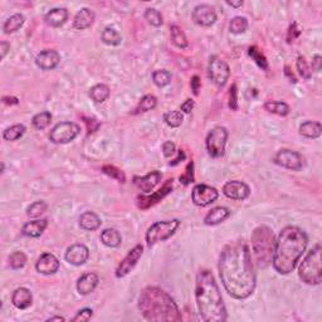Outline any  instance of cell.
<instances>
[{
	"instance_id": "obj_1",
	"label": "cell",
	"mask_w": 322,
	"mask_h": 322,
	"mask_svg": "<svg viewBox=\"0 0 322 322\" xmlns=\"http://www.w3.org/2000/svg\"><path fill=\"white\" fill-rule=\"evenodd\" d=\"M219 276L224 288L236 300H247L255 289V273L249 247L243 241L232 242L219 257Z\"/></svg>"
},
{
	"instance_id": "obj_2",
	"label": "cell",
	"mask_w": 322,
	"mask_h": 322,
	"mask_svg": "<svg viewBox=\"0 0 322 322\" xmlns=\"http://www.w3.org/2000/svg\"><path fill=\"white\" fill-rule=\"evenodd\" d=\"M308 244V237L303 229L296 226L284 227L274 244L272 265L278 274H289L302 258Z\"/></svg>"
},
{
	"instance_id": "obj_3",
	"label": "cell",
	"mask_w": 322,
	"mask_h": 322,
	"mask_svg": "<svg viewBox=\"0 0 322 322\" xmlns=\"http://www.w3.org/2000/svg\"><path fill=\"white\" fill-rule=\"evenodd\" d=\"M195 301L198 312L205 322H224L228 320L226 305L223 302L214 276L209 269H202L197 274Z\"/></svg>"
},
{
	"instance_id": "obj_4",
	"label": "cell",
	"mask_w": 322,
	"mask_h": 322,
	"mask_svg": "<svg viewBox=\"0 0 322 322\" xmlns=\"http://www.w3.org/2000/svg\"><path fill=\"white\" fill-rule=\"evenodd\" d=\"M139 310L144 318L154 322H179L180 310L171 296L159 287H146L139 297Z\"/></svg>"
},
{
	"instance_id": "obj_5",
	"label": "cell",
	"mask_w": 322,
	"mask_h": 322,
	"mask_svg": "<svg viewBox=\"0 0 322 322\" xmlns=\"http://www.w3.org/2000/svg\"><path fill=\"white\" fill-rule=\"evenodd\" d=\"M252 249L254 254L255 263L258 268L266 269L269 267L273 258L274 250V234L273 231L267 226H260L252 232Z\"/></svg>"
},
{
	"instance_id": "obj_6",
	"label": "cell",
	"mask_w": 322,
	"mask_h": 322,
	"mask_svg": "<svg viewBox=\"0 0 322 322\" xmlns=\"http://www.w3.org/2000/svg\"><path fill=\"white\" fill-rule=\"evenodd\" d=\"M321 245L316 244L298 268V276L301 281L310 286H317L322 281V266H321Z\"/></svg>"
},
{
	"instance_id": "obj_7",
	"label": "cell",
	"mask_w": 322,
	"mask_h": 322,
	"mask_svg": "<svg viewBox=\"0 0 322 322\" xmlns=\"http://www.w3.org/2000/svg\"><path fill=\"white\" fill-rule=\"evenodd\" d=\"M179 227H180V220L179 219L156 221V223L151 224L150 228L147 229L146 236H145L147 247L151 248L157 243L168 241L169 238H171L175 234Z\"/></svg>"
},
{
	"instance_id": "obj_8",
	"label": "cell",
	"mask_w": 322,
	"mask_h": 322,
	"mask_svg": "<svg viewBox=\"0 0 322 322\" xmlns=\"http://www.w3.org/2000/svg\"><path fill=\"white\" fill-rule=\"evenodd\" d=\"M227 140H228V130L221 126H215L214 128L209 131L205 146H207L208 154L212 157H221L226 151Z\"/></svg>"
},
{
	"instance_id": "obj_9",
	"label": "cell",
	"mask_w": 322,
	"mask_h": 322,
	"mask_svg": "<svg viewBox=\"0 0 322 322\" xmlns=\"http://www.w3.org/2000/svg\"><path fill=\"white\" fill-rule=\"evenodd\" d=\"M81 134L80 125L75 122H66L57 123L53 128H52L51 134H49V140L53 144H70L71 141L76 139L78 135Z\"/></svg>"
},
{
	"instance_id": "obj_10",
	"label": "cell",
	"mask_w": 322,
	"mask_h": 322,
	"mask_svg": "<svg viewBox=\"0 0 322 322\" xmlns=\"http://www.w3.org/2000/svg\"><path fill=\"white\" fill-rule=\"evenodd\" d=\"M274 164L282 166L284 169H288L292 171L302 170L305 165V157L300 152L294 151L289 149H282L274 156Z\"/></svg>"
},
{
	"instance_id": "obj_11",
	"label": "cell",
	"mask_w": 322,
	"mask_h": 322,
	"mask_svg": "<svg viewBox=\"0 0 322 322\" xmlns=\"http://www.w3.org/2000/svg\"><path fill=\"white\" fill-rule=\"evenodd\" d=\"M209 77L216 86L224 87L231 77V68L221 58L212 55L209 59Z\"/></svg>"
},
{
	"instance_id": "obj_12",
	"label": "cell",
	"mask_w": 322,
	"mask_h": 322,
	"mask_svg": "<svg viewBox=\"0 0 322 322\" xmlns=\"http://www.w3.org/2000/svg\"><path fill=\"white\" fill-rule=\"evenodd\" d=\"M219 198V191L215 188L205 184H198L191 191V200L197 207H208Z\"/></svg>"
},
{
	"instance_id": "obj_13",
	"label": "cell",
	"mask_w": 322,
	"mask_h": 322,
	"mask_svg": "<svg viewBox=\"0 0 322 322\" xmlns=\"http://www.w3.org/2000/svg\"><path fill=\"white\" fill-rule=\"evenodd\" d=\"M173 184H174V179H169V180H166V183L164 184L163 188L157 190V191H155L154 194L151 195L146 194V195H140V197H137V207H139L141 210H146L149 209V208L154 207L155 204H157V203L161 202L166 195H169L171 191H173Z\"/></svg>"
},
{
	"instance_id": "obj_14",
	"label": "cell",
	"mask_w": 322,
	"mask_h": 322,
	"mask_svg": "<svg viewBox=\"0 0 322 322\" xmlns=\"http://www.w3.org/2000/svg\"><path fill=\"white\" fill-rule=\"evenodd\" d=\"M142 254H144V247H142L141 244L135 245L133 249L127 253V255L121 261L118 267L116 268V277H117V278H123V277L127 276V274L136 267V265L139 263Z\"/></svg>"
},
{
	"instance_id": "obj_15",
	"label": "cell",
	"mask_w": 322,
	"mask_h": 322,
	"mask_svg": "<svg viewBox=\"0 0 322 322\" xmlns=\"http://www.w3.org/2000/svg\"><path fill=\"white\" fill-rule=\"evenodd\" d=\"M191 19L200 27H210L216 22L215 9L208 4L197 5L191 13Z\"/></svg>"
},
{
	"instance_id": "obj_16",
	"label": "cell",
	"mask_w": 322,
	"mask_h": 322,
	"mask_svg": "<svg viewBox=\"0 0 322 322\" xmlns=\"http://www.w3.org/2000/svg\"><path fill=\"white\" fill-rule=\"evenodd\" d=\"M223 194L232 200H245L250 195V189L243 181L231 180L224 184Z\"/></svg>"
},
{
	"instance_id": "obj_17",
	"label": "cell",
	"mask_w": 322,
	"mask_h": 322,
	"mask_svg": "<svg viewBox=\"0 0 322 322\" xmlns=\"http://www.w3.org/2000/svg\"><path fill=\"white\" fill-rule=\"evenodd\" d=\"M89 257V249L84 244H73L68 247L67 252H66L65 258L70 265L78 266L84 265L88 261Z\"/></svg>"
},
{
	"instance_id": "obj_18",
	"label": "cell",
	"mask_w": 322,
	"mask_h": 322,
	"mask_svg": "<svg viewBox=\"0 0 322 322\" xmlns=\"http://www.w3.org/2000/svg\"><path fill=\"white\" fill-rule=\"evenodd\" d=\"M160 171H151L144 176H134V184L137 189L141 190L145 194H150L151 190L155 189V186L160 183L161 180Z\"/></svg>"
},
{
	"instance_id": "obj_19",
	"label": "cell",
	"mask_w": 322,
	"mask_h": 322,
	"mask_svg": "<svg viewBox=\"0 0 322 322\" xmlns=\"http://www.w3.org/2000/svg\"><path fill=\"white\" fill-rule=\"evenodd\" d=\"M60 55L57 51L53 49H47V51H42L41 53L36 57V63L41 70L43 71H52L59 65Z\"/></svg>"
},
{
	"instance_id": "obj_20",
	"label": "cell",
	"mask_w": 322,
	"mask_h": 322,
	"mask_svg": "<svg viewBox=\"0 0 322 322\" xmlns=\"http://www.w3.org/2000/svg\"><path fill=\"white\" fill-rule=\"evenodd\" d=\"M36 269L42 274H54L59 269V261L52 253H43L37 261Z\"/></svg>"
},
{
	"instance_id": "obj_21",
	"label": "cell",
	"mask_w": 322,
	"mask_h": 322,
	"mask_svg": "<svg viewBox=\"0 0 322 322\" xmlns=\"http://www.w3.org/2000/svg\"><path fill=\"white\" fill-rule=\"evenodd\" d=\"M99 276L93 273V272H87V273L82 274L77 281V286H76L78 294L82 296L91 295L96 289V287L99 286Z\"/></svg>"
},
{
	"instance_id": "obj_22",
	"label": "cell",
	"mask_w": 322,
	"mask_h": 322,
	"mask_svg": "<svg viewBox=\"0 0 322 322\" xmlns=\"http://www.w3.org/2000/svg\"><path fill=\"white\" fill-rule=\"evenodd\" d=\"M12 303L18 310H27L33 303V295L25 287H19L13 292Z\"/></svg>"
},
{
	"instance_id": "obj_23",
	"label": "cell",
	"mask_w": 322,
	"mask_h": 322,
	"mask_svg": "<svg viewBox=\"0 0 322 322\" xmlns=\"http://www.w3.org/2000/svg\"><path fill=\"white\" fill-rule=\"evenodd\" d=\"M68 20V10L66 8H53L44 17V22L52 28H59Z\"/></svg>"
},
{
	"instance_id": "obj_24",
	"label": "cell",
	"mask_w": 322,
	"mask_h": 322,
	"mask_svg": "<svg viewBox=\"0 0 322 322\" xmlns=\"http://www.w3.org/2000/svg\"><path fill=\"white\" fill-rule=\"evenodd\" d=\"M48 227V220L47 219H36L25 223L22 228L23 236L30 237V238H39L43 234Z\"/></svg>"
},
{
	"instance_id": "obj_25",
	"label": "cell",
	"mask_w": 322,
	"mask_h": 322,
	"mask_svg": "<svg viewBox=\"0 0 322 322\" xmlns=\"http://www.w3.org/2000/svg\"><path fill=\"white\" fill-rule=\"evenodd\" d=\"M94 12L91 10L89 8H82L80 12L75 15V19H73V28L77 29V30H84V29H88L93 24L94 22Z\"/></svg>"
},
{
	"instance_id": "obj_26",
	"label": "cell",
	"mask_w": 322,
	"mask_h": 322,
	"mask_svg": "<svg viewBox=\"0 0 322 322\" xmlns=\"http://www.w3.org/2000/svg\"><path fill=\"white\" fill-rule=\"evenodd\" d=\"M232 214L231 210L226 207H216L213 208L204 218V224L205 226H216V224H220L223 221H226Z\"/></svg>"
},
{
	"instance_id": "obj_27",
	"label": "cell",
	"mask_w": 322,
	"mask_h": 322,
	"mask_svg": "<svg viewBox=\"0 0 322 322\" xmlns=\"http://www.w3.org/2000/svg\"><path fill=\"white\" fill-rule=\"evenodd\" d=\"M102 220L96 213L93 212H84L83 214L80 216V227L83 231L87 232H93L101 227Z\"/></svg>"
},
{
	"instance_id": "obj_28",
	"label": "cell",
	"mask_w": 322,
	"mask_h": 322,
	"mask_svg": "<svg viewBox=\"0 0 322 322\" xmlns=\"http://www.w3.org/2000/svg\"><path fill=\"white\" fill-rule=\"evenodd\" d=\"M24 22V15L20 14V13H15V14L10 15V17L5 20L4 24H3V31H4V34L15 33V31H18L23 27Z\"/></svg>"
},
{
	"instance_id": "obj_29",
	"label": "cell",
	"mask_w": 322,
	"mask_h": 322,
	"mask_svg": "<svg viewBox=\"0 0 322 322\" xmlns=\"http://www.w3.org/2000/svg\"><path fill=\"white\" fill-rule=\"evenodd\" d=\"M300 134L307 139H318L322 134V126L316 121H306L300 126Z\"/></svg>"
},
{
	"instance_id": "obj_30",
	"label": "cell",
	"mask_w": 322,
	"mask_h": 322,
	"mask_svg": "<svg viewBox=\"0 0 322 322\" xmlns=\"http://www.w3.org/2000/svg\"><path fill=\"white\" fill-rule=\"evenodd\" d=\"M101 242L106 247L117 248L121 244V242H122V237H121L120 232L117 229L107 228L101 233Z\"/></svg>"
},
{
	"instance_id": "obj_31",
	"label": "cell",
	"mask_w": 322,
	"mask_h": 322,
	"mask_svg": "<svg viewBox=\"0 0 322 322\" xmlns=\"http://www.w3.org/2000/svg\"><path fill=\"white\" fill-rule=\"evenodd\" d=\"M110 87L105 83H99L94 84L93 87H91L89 89V97L92 99V101H94L96 104H102L110 97Z\"/></svg>"
},
{
	"instance_id": "obj_32",
	"label": "cell",
	"mask_w": 322,
	"mask_h": 322,
	"mask_svg": "<svg viewBox=\"0 0 322 322\" xmlns=\"http://www.w3.org/2000/svg\"><path fill=\"white\" fill-rule=\"evenodd\" d=\"M170 37H171V42L175 47L180 49H185L188 48L189 42L188 38H186L185 33L179 25H171L170 27Z\"/></svg>"
},
{
	"instance_id": "obj_33",
	"label": "cell",
	"mask_w": 322,
	"mask_h": 322,
	"mask_svg": "<svg viewBox=\"0 0 322 322\" xmlns=\"http://www.w3.org/2000/svg\"><path fill=\"white\" fill-rule=\"evenodd\" d=\"M157 105V99L152 94H145L144 97H141V100L139 101L137 106L135 107L133 111V115H139V113L149 112V111L154 110Z\"/></svg>"
},
{
	"instance_id": "obj_34",
	"label": "cell",
	"mask_w": 322,
	"mask_h": 322,
	"mask_svg": "<svg viewBox=\"0 0 322 322\" xmlns=\"http://www.w3.org/2000/svg\"><path fill=\"white\" fill-rule=\"evenodd\" d=\"M265 110L268 111L269 113L282 116V117H286L289 113L288 105H287L286 102L281 101H267L265 104Z\"/></svg>"
},
{
	"instance_id": "obj_35",
	"label": "cell",
	"mask_w": 322,
	"mask_h": 322,
	"mask_svg": "<svg viewBox=\"0 0 322 322\" xmlns=\"http://www.w3.org/2000/svg\"><path fill=\"white\" fill-rule=\"evenodd\" d=\"M101 39L105 44H107V46H112V47L120 46L121 42H122V38H121L120 33H118L115 28H111V27H107L104 29V31H102L101 34Z\"/></svg>"
},
{
	"instance_id": "obj_36",
	"label": "cell",
	"mask_w": 322,
	"mask_h": 322,
	"mask_svg": "<svg viewBox=\"0 0 322 322\" xmlns=\"http://www.w3.org/2000/svg\"><path fill=\"white\" fill-rule=\"evenodd\" d=\"M27 128L22 123H17V125H13L10 127H7L3 131V139L5 141H15V140L20 139L23 135L25 134Z\"/></svg>"
},
{
	"instance_id": "obj_37",
	"label": "cell",
	"mask_w": 322,
	"mask_h": 322,
	"mask_svg": "<svg viewBox=\"0 0 322 322\" xmlns=\"http://www.w3.org/2000/svg\"><path fill=\"white\" fill-rule=\"evenodd\" d=\"M52 121V113L48 112V111H43V112H39L37 115L33 116V120H31V123H33L34 127L37 130H44L49 126Z\"/></svg>"
},
{
	"instance_id": "obj_38",
	"label": "cell",
	"mask_w": 322,
	"mask_h": 322,
	"mask_svg": "<svg viewBox=\"0 0 322 322\" xmlns=\"http://www.w3.org/2000/svg\"><path fill=\"white\" fill-rule=\"evenodd\" d=\"M164 121H165V123L169 126V127H173V128L179 127V126H181V123H183L184 121L183 112L178 110L169 111V112L164 113Z\"/></svg>"
},
{
	"instance_id": "obj_39",
	"label": "cell",
	"mask_w": 322,
	"mask_h": 322,
	"mask_svg": "<svg viewBox=\"0 0 322 322\" xmlns=\"http://www.w3.org/2000/svg\"><path fill=\"white\" fill-rule=\"evenodd\" d=\"M248 54H249V57L254 60L255 65H257L258 67L262 68L263 71H268L267 58L265 57V54H263L262 52L257 48V47L255 46L249 47V48H248Z\"/></svg>"
},
{
	"instance_id": "obj_40",
	"label": "cell",
	"mask_w": 322,
	"mask_h": 322,
	"mask_svg": "<svg viewBox=\"0 0 322 322\" xmlns=\"http://www.w3.org/2000/svg\"><path fill=\"white\" fill-rule=\"evenodd\" d=\"M144 17H145V19L147 20V23H149V24H151L152 27L159 28L164 24L163 14H161L159 10L155 9V8H147L146 12H145V14H144Z\"/></svg>"
},
{
	"instance_id": "obj_41",
	"label": "cell",
	"mask_w": 322,
	"mask_h": 322,
	"mask_svg": "<svg viewBox=\"0 0 322 322\" xmlns=\"http://www.w3.org/2000/svg\"><path fill=\"white\" fill-rule=\"evenodd\" d=\"M47 209H48L47 203L43 202V200H38V202L33 203L27 208V215L30 219H37L41 215H43L47 212Z\"/></svg>"
},
{
	"instance_id": "obj_42",
	"label": "cell",
	"mask_w": 322,
	"mask_h": 322,
	"mask_svg": "<svg viewBox=\"0 0 322 322\" xmlns=\"http://www.w3.org/2000/svg\"><path fill=\"white\" fill-rule=\"evenodd\" d=\"M248 29V19L245 17H234L229 23V30L233 34H243Z\"/></svg>"
},
{
	"instance_id": "obj_43",
	"label": "cell",
	"mask_w": 322,
	"mask_h": 322,
	"mask_svg": "<svg viewBox=\"0 0 322 322\" xmlns=\"http://www.w3.org/2000/svg\"><path fill=\"white\" fill-rule=\"evenodd\" d=\"M102 173L106 174L107 176H110L111 179H115L118 183L125 184L126 183V175L121 169L116 168L113 165H104L102 166Z\"/></svg>"
},
{
	"instance_id": "obj_44",
	"label": "cell",
	"mask_w": 322,
	"mask_h": 322,
	"mask_svg": "<svg viewBox=\"0 0 322 322\" xmlns=\"http://www.w3.org/2000/svg\"><path fill=\"white\" fill-rule=\"evenodd\" d=\"M152 81L157 87H165L171 82V73L166 70H157L152 73Z\"/></svg>"
},
{
	"instance_id": "obj_45",
	"label": "cell",
	"mask_w": 322,
	"mask_h": 322,
	"mask_svg": "<svg viewBox=\"0 0 322 322\" xmlns=\"http://www.w3.org/2000/svg\"><path fill=\"white\" fill-rule=\"evenodd\" d=\"M27 263V255L24 254L20 250H17V252H13L12 254L9 255V266L13 269H20L23 268Z\"/></svg>"
},
{
	"instance_id": "obj_46",
	"label": "cell",
	"mask_w": 322,
	"mask_h": 322,
	"mask_svg": "<svg viewBox=\"0 0 322 322\" xmlns=\"http://www.w3.org/2000/svg\"><path fill=\"white\" fill-rule=\"evenodd\" d=\"M296 66H297V71H298V73H300L301 77L305 78V80H310L311 70H310V67H308L307 62H306V59L303 55H300V57L297 58V63H296Z\"/></svg>"
},
{
	"instance_id": "obj_47",
	"label": "cell",
	"mask_w": 322,
	"mask_h": 322,
	"mask_svg": "<svg viewBox=\"0 0 322 322\" xmlns=\"http://www.w3.org/2000/svg\"><path fill=\"white\" fill-rule=\"evenodd\" d=\"M228 106L232 111L238 110V88H237V84L233 83L229 88V102Z\"/></svg>"
},
{
	"instance_id": "obj_48",
	"label": "cell",
	"mask_w": 322,
	"mask_h": 322,
	"mask_svg": "<svg viewBox=\"0 0 322 322\" xmlns=\"http://www.w3.org/2000/svg\"><path fill=\"white\" fill-rule=\"evenodd\" d=\"M180 183L184 185H189L190 183H194V163L190 161L185 169V173L180 176Z\"/></svg>"
},
{
	"instance_id": "obj_49",
	"label": "cell",
	"mask_w": 322,
	"mask_h": 322,
	"mask_svg": "<svg viewBox=\"0 0 322 322\" xmlns=\"http://www.w3.org/2000/svg\"><path fill=\"white\" fill-rule=\"evenodd\" d=\"M302 33V29L300 28V25L297 23L294 22L291 25H289L288 30H287V43H292L295 42L298 37Z\"/></svg>"
},
{
	"instance_id": "obj_50",
	"label": "cell",
	"mask_w": 322,
	"mask_h": 322,
	"mask_svg": "<svg viewBox=\"0 0 322 322\" xmlns=\"http://www.w3.org/2000/svg\"><path fill=\"white\" fill-rule=\"evenodd\" d=\"M93 316V311L91 308H83L77 312V315L72 318L73 322H83V321H89Z\"/></svg>"
},
{
	"instance_id": "obj_51",
	"label": "cell",
	"mask_w": 322,
	"mask_h": 322,
	"mask_svg": "<svg viewBox=\"0 0 322 322\" xmlns=\"http://www.w3.org/2000/svg\"><path fill=\"white\" fill-rule=\"evenodd\" d=\"M83 120H84V123L87 125V131H88V135L96 133V131L100 128V126H101V123H100L99 121L93 117H83Z\"/></svg>"
},
{
	"instance_id": "obj_52",
	"label": "cell",
	"mask_w": 322,
	"mask_h": 322,
	"mask_svg": "<svg viewBox=\"0 0 322 322\" xmlns=\"http://www.w3.org/2000/svg\"><path fill=\"white\" fill-rule=\"evenodd\" d=\"M176 152V146L173 141H165L163 144V154L165 157H171Z\"/></svg>"
},
{
	"instance_id": "obj_53",
	"label": "cell",
	"mask_w": 322,
	"mask_h": 322,
	"mask_svg": "<svg viewBox=\"0 0 322 322\" xmlns=\"http://www.w3.org/2000/svg\"><path fill=\"white\" fill-rule=\"evenodd\" d=\"M190 87H191V91L195 96L199 94L200 87H202V82H200L199 76H192L191 80H190Z\"/></svg>"
},
{
	"instance_id": "obj_54",
	"label": "cell",
	"mask_w": 322,
	"mask_h": 322,
	"mask_svg": "<svg viewBox=\"0 0 322 322\" xmlns=\"http://www.w3.org/2000/svg\"><path fill=\"white\" fill-rule=\"evenodd\" d=\"M194 101L192 100L188 99L186 101H184V104H181L180 106V111L184 113H190L192 111V108H194Z\"/></svg>"
},
{
	"instance_id": "obj_55",
	"label": "cell",
	"mask_w": 322,
	"mask_h": 322,
	"mask_svg": "<svg viewBox=\"0 0 322 322\" xmlns=\"http://www.w3.org/2000/svg\"><path fill=\"white\" fill-rule=\"evenodd\" d=\"M322 68V57L321 55L316 54L312 59V70L315 72H320Z\"/></svg>"
},
{
	"instance_id": "obj_56",
	"label": "cell",
	"mask_w": 322,
	"mask_h": 322,
	"mask_svg": "<svg viewBox=\"0 0 322 322\" xmlns=\"http://www.w3.org/2000/svg\"><path fill=\"white\" fill-rule=\"evenodd\" d=\"M10 51V44L7 43V42H2L0 43V57H2V59H4L5 55L8 54V52Z\"/></svg>"
},
{
	"instance_id": "obj_57",
	"label": "cell",
	"mask_w": 322,
	"mask_h": 322,
	"mask_svg": "<svg viewBox=\"0 0 322 322\" xmlns=\"http://www.w3.org/2000/svg\"><path fill=\"white\" fill-rule=\"evenodd\" d=\"M3 102H4L5 105H10V106H13V105H18V104H19V100H18L17 97L4 96V97H3Z\"/></svg>"
},
{
	"instance_id": "obj_58",
	"label": "cell",
	"mask_w": 322,
	"mask_h": 322,
	"mask_svg": "<svg viewBox=\"0 0 322 322\" xmlns=\"http://www.w3.org/2000/svg\"><path fill=\"white\" fill-rule=\"evenodd\" d=\"M185 160V154H184L183 150H179L178 151V157L174 161H170V166H176L178 164H180V161Z\"/></svg>"
},
{
	"instance_id": "obj_59",
	"label": "cell",
	"mask_w": 322,
	"mask_h": 322,
	"mask_svg": "<svg viewBox=\"0 0 322 322\" xmlns=\"http://www.w3.org/2000/svg\"><path fill=\"white\" fill-rule=\"evenodd\" d=\"M284 75H286L287 77H288L289 82H292V83H297V78H296L294 73H292L291 71H289L288 66H286V68H284Z\"/></svg>"
},
{
	"instance_id": "obj_60",
	"label": "cell",
	"mask_w": 322,
	"mask_h": 322,
	"mask_svg": "<svg viewBox=\"0 0 322 322\" xmlns=\"http://www.w3.org/2000/svg\"><path fill=\"white\" fill-rule=\"evenodd\" d=\"M226 3L229 5V7H233V8H239L243 5V0H238V2H229V0H227Z\"/></svg>"
},
{
	"instance_id": "obj_61",
	"label": "cell",
	"mask_w": 322,
	"mask_h": 322,
	"mask_svg": "<svg viewBox=\"0 0 322 322\" xmlns=\"http://www.w3.org/2000/svg\"><path fill=\"white\" fill-rule=\"evenodd\" d=\"M47 321H65V317H60V316H54V317H49Z\"/></svg>"
}]
</instances>
